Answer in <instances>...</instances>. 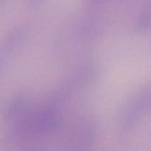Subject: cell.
Listing matches in <instances>:
<instances>
[{
	"instance_id": "obj_3",
	"label": "cell",
	"mask_w": 151,
	"mask_h": 151,
	"mask_svg": "<svg viewBox=\"0 0 151 151\" xmlns=\"http://www.w3.org/2000/svg\"><path fill=\"white\" fill-rule=\"evenodd\" d=\"M44 0H28V4L29 7H36L41 4Z\"/></svg>"
},
{
	"instance_id": "obj_2",
	"label": "cell",
	"mask_w": 151,
	"mask_h": 151,
	"mask_svg": "<svg viewBox=\"0 0 151 151\" xmlns=\"http://www.w3.org/2000/svg\"><path fill=\"white\" fill-rule=\"evenodd\" d=\"M137 23V29L141 32L151 28V0L143 7Z\"/></svg>"
},
{
	"instance_id": "obj_1",
	"label": "cell",
	"mask_w": 151,
	"mask_h": 151,
	"mask_svg": "<svg viewBox=\"0 0 151 151\" xmlns=\"http://www.w3.org/2000/svg\"><path fill=\"white\" fill-rule=\"evenodd\" d=\"M150 111H151V84L139 91L126 105L121 116V124L123 128H131Z\"/></svg>"
}]
</instances>
